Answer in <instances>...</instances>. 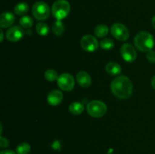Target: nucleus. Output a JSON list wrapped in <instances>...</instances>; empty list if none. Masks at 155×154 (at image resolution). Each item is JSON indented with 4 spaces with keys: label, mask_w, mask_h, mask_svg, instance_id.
Here are the masks:
<instances>
[{
    "label": "nucleus",
    "mask_w": 155,
    "mask_h": 154,
    "mask_svg": "<svg viewBox=\"0 0 155 154\" xmlns=\"http://www.w3.org/2000/svg\"><path fill=\"white\" fill-rule=\"evenodd\" d=\"M110 89L114 96L120 99H127L132 95L133 85L131 80L125 75H119L110 83Z\"/></svg>",
    "instance_id": "1"
},
{
    "label": "nucleus",
    "mask_w": 155,
    "mask_h": 154,
    "mask_svg": "<svg viewBox=\"0 0 155 154\" xmlns=\"http://www.w3.org/2000/svg\"><path fill=\"white\" fill-rule=\"evenodd\" d=\"M134 45L135 47H136V48L139 51L142 52H148L154 47V37L148 32L141 31L135 36Z\"/></svg>",
    "instance_id": "2"
},
{
    "label": "nucleus",
    "mask_w": 155,
    "mask_h": 154,
    "mask_svg": "<svg viewBox=\"0 0 155 154\" xmlns=\"http://www.w3.org/2000/svg\"><path fill=\"white\" fill-rule=\"evenodd\" d=\"M70 11H71V5L67 0H58L54 2L51 7L52 15L58 21L64 19L69 14Z\"/></svg>",
    "instance_id": "3"
},
{
    "label": "nucleus",
    "mask_w": 155,
    "mask_h": 154,
    "mask_svg": "<svg viewBox=\"0 0 155 154\" xmlns=\"http://www.w3.org/2000/svg\"><path fill=\"white\" fill-rule=\"evenodd\" d=\"M89 116L94 118H101L107 113V106L101 101H92L87 104L86 107Z\"/></svg>",
    "instance_id": "4"
},
{
    "label": "nucleus",
    "mask_w": 155,
    "mask_h": 154,
    "mask_svg": "<svg viewBox=\"0 0 155 154\" xmlns=\"http://www.w3.org/2000/svg\"><path fill=\"white\" fill-rule=\"evenodd\" d=\"M32 13L34 18L39 21H45L50 15V8L44 2H37L34 3L32 8Z\"/></svg>",
    "instance_id": "5"
},
{
    "label": "nucleus",
    "mask_w": 155,
    "mask_h": 154,
    "mask_svg": "<svg viewBox=\"0 0 155 154\" xmlns=\"http://www.w3.org/2000/svg\"><path fill=\"white\" fill-rule=\"evenodd\" d=\"M110 33L115 39L121 42L127 41L130 37V32L127 27L120 23L113 24L110 28Z\"/></svg>",
    "instance_id": "6"
},
{
    "label": "nucleus",
    "mask_w": 155,
    "mask_h": 154,
    "mask_svg": "<svg viewBox=\"0 0 155 154\" xmlns=\"http://www.w3.org/2000/svg\"><path fill=\"white\" fill-rule=\"evenodd\" d=\"M58 85L61 90L65 91H71L75 85V80L73 75L69 73H62L58 79Z\"/></svg>",
    "instance_id": "7"
},
{
    "label": "nucleus",
    "mask_w": 155,
    "mask_h": 154,
    "mask_svg": "<svg viewBox=\"0 0 155 154\" xmlns=\"http://www.w3.org/2000/svg\"><path fill=\"white\" fill-rule=\"evenodd\" d=\"M80 45L84 51L88 52H93L98 48V42L96 38L91 35L84 36L80 40Z\"/></svg>",
    "instance_id": "8"
},
{
    "label": "nucleus",
    "mask_w": 155,
    "mask_h": 154,
    "mask_svg": "<svg viewBox=\"0 0 155 154\" xmlns=\"http://www.w3.org/2000/svg\"><path fill=\"white\" fill-rule=\"evenodd\" d=\"M120 54L125 61L132 63L135 61L137 57V52L134 47L130 43H126L120 48Z\"/></svg>",
    "instance_id": "9"
},
{
    "label": "nucleus",
    "mask_w": 155,
    "mask_h": 154,
    "mask_svg": "<svg viewBox=\"0 0 155 154\" xmlns=\"http://www.w3.org/2000/svg\"><path fill=\"white\" fill-rule=\"evenodd\" d=\"M24 35L22 27L19 26H14L10 27L6 32V38L11 42H16L21 40Z\"/></svg>",
    "instance_id": "10"
},
{
    "label": "nucleus",
    "mask_w": 155,
    "mask_h": 154,
    "mask_svg": "<svg viewBox=\"0 0 155 154\" xmlns=\"http://www.w3.org/2000/svg\"><path fill=\"white\" fill-rule=\"evenodd\" d=\"M62 101H63V94L59 90L51 91L47 96V101L48 104L53 107L59 105Z\"/></svg>",
    "instance_id": "11"
},
{
    "label": "nucleus",
    "mask_w": 155,
    "mask_h": 154,
    "mask_svg": "<svg viewBox=\"0 0 155 154\" xmlns=\"http://www.w3.org/2000/svg\"><path fill=\"white\" fill-rule=\"evenodd\" d=\"M77 81L81 87L89 88L92 84V79L90 75L86 71H80L77 74Z\"/></svg>",
    "instance_id": "12"
},
{
    "label": "nucleus",
    "mask_w": 155,
    "mask_h": 154,
    "mask_svg": "<svg viewBox=\"0 0 155 154\" xmlns=\"http://www.w3.org/2000/svg\"><path fill=\"white\" fill-rule=\"evenodd\" d=\"M15 15L12 12H3L0 15V27L2 28H7L11 27L15 23Z\"/></svg>",
    "instance_id": "13"
},
{
    "label": "nucleus",
    "mask_w": 155,
    "mask_h": 154,
    "mask_svg": "<svg viewBox=\"0 0 155 154\" xmlns=\"http://www.w3.org/2000/svg\"><path fill=\"white\" fill-rule=\"evenodd\" d=\"M106 72L110 75H119L121 72L122 68L120 66V64L116 62H110L106 65Z\"/></svg>",
    "instance_id": "14"
},
{
    "label": "nucleus",
    "mask_w": 155,
    "mask_h": 154,
    "mask_svg": "<svg viewBox=\"0 0 155 154\" xmlns=\"http://www.w3.org/2000/svg\"><path fill=\"white\" fill-rule=\"evenodd\" d=\"M84 105L82 103L78 101H74L71 103L69 107V110L72 114L74 115H80L84 110Z\"/></svg>",
    "instance_id": "15"
},
{
    "label": "nucleus",
    "mask_w": 155,
    "mask_h": 154,
    "mask_svg": "<svg viewBox=\"0 0 155 154\" xmlns=\"http://www.w3.org/2000/svg\"><path fill=\"white\" fill-rule=\"evenodd\" d=\"M109 32L108 27H107L104 24H100V25H98L95 28V30H94V33H95V35L97 36V37L102 38L104 37L107 35Z\"/></svg>",
    "instance_id": "16"
},
{
    "label": "nucleus",
    "mask_w": 155,
    "mask_h": 154,
    "mask_svg": "<svg viewBox=\"0 0 155 154\" xmlns=\"http://www.w3.org/2000/svg\"><path fill=\"white\" fill-rule=\"evenodd\" d=\"M29 10V5L26 2H20L15 5L14 11L17 15H24Z\"/></svg>",
    "instance_id": "17"
},
{
    "label": "nucleus",
    "mask_w": 155,
    "mask_h": 154,
    "mask_svg": "<svg viewBox=\"0 0 155 154\" xmlns=\"http://www.w3.org/2000/svg\"><path fill=\"white\" fill-rule=\"evenodd\" d=\"M52 31L54 33V35L58 36H60L63 35L64 32V25L61 21H56L52 25Z\"/></svg>",
    "instance_id": "18"
},
{
    "label": "nucleus",
    "mask_w": 155,
    "mask_h": 154,
    "mask_svg": "<svg viewBox=\"0 0 155 154\" xmlns=\"http://www.w3.org/2000/svg\"><path fill=\"white\" fill-rule=\"evenodd\" d=\"M36 33L41 36H45L48 35V32H49V28L48 26L46 24L42 22H39L36 24Z\"/></svg>",
    "instance_id": "19"
},
{
    "label": "nucleus",
    "mask_w": 155,
    "mask_h": 154,
    "mask_svg": "<svg viewBox=\"0 0 155 154\" xmlns=\"http://www.w3.org/2000/svg\"><path fill=\"white\" fill-rule=\"evenodd\" d=\"M19 21L21 27L25 29L30 28L33 24V20L32 19L31 17L28 16V15H24L23 17H21Z\"/></svg>",
    "instance_id": "20"
},
{
    "label": "nucleus",
    "mask_w": 155,
    "mask_h": 154,
    "mask_svg": "<svg viewBox=\"0 0 155 154\" xmlns=\"http://www.w3.org/2000/svg\"><path fill=\"white\" fill-rule=\"evenodd\" d=\"M31 150V146L27 143H21L16 147L17 154H28Z\"/></svg>",
    "instance_id": "21"
},
{
    "label": "nucleus",
    "mask_w": 155,
    "mask_h": 154,
    "mask_svg": "<svg viewBox=\"0 0 155 154\" xmlns=\"http://www.w3.org/2000/svg\"><path fill=\"white\" fill-rule=\"evenodd\" d=\"M114 46V42L111 39H104L100 42V47L104 50H110Z\"/></svg>",
    "instance_id": "22"
},
{
    "label": "nucleus",
    "mask_w": 155,
    "mask_h": 154,
    "mask_svg": "<svg viewBox=\"0 0 155 154\" xmlns=\"http://www.w3.org/2000/svg\"><path fill=\"white\" fill-rule=\"evenodd\" d=\"M59 75H58V72L54 69H47L45 72V78L49 82H54L58 80Z\"/></svg>",
    "instance_id": "23"
},
{
    "label": "nucleus",
    "mask_w": 155,
    "mask_h": 154,
    "mask_svg": "<svg viewBox=\"0 0 155 154\" xmlns=\"http://www.w3.org/2000/svg\"><path fill=\"white\" fill-rule=\"evenodd\" d=\"M146 57L147 60L149 62H151V63H155V51H152V50L148 51V53L146 54Z\"/></svg>",
    "instance_id": "24"
},
{
    "label": "nucleus",
    "mask_w": 155,
    "mask_h": 154,
    "mask_svg": "<svg viewBox=\"0 0 155 154\" xmlns=\"http://www.w3.org/2000/svg\"><path fill=\"white\" fill-rule=\"evenodd\" d=\"M9 145V141L6 137H1L0 138V146L2 148H6L8 147Z\"/></svg>",
    "instance_id": "25"
},
{
    "label": "nucleus",
    "mask_w": 155,
    "mask_h": 154,
    "mask_svg": "<svg viewBox=\"0 0 155 154\" xmlns=\"http://www.w3.org/2000/svg\"><path fill=\"white\" fill-rule=\"evenodd\" d=\"M0 154H17L16 152H14L12 149H5V150H2Z\"/></svg>",
    "instance_id": "26"
},
{
    "label": "nucleus",
    "mask_w": 155,
    "mask_h": 154,
    "mask_svg": "<svg viewBox=\"0 0 155 154\" xmlns=\"http://www.w3.org/2000/svg\"><path fill=\"white\" fill-rule=\"evenodd\" d=\"M151 86H152L153 88L155 90V75L153 76L152 79H151Z\"/></svg>",
    "instance_id": "27"
},
{
    "label": "nucleus",
    "mask_w": 155,
    "mask_h": 154,
    "mask_svg": "<svg viewBox=\"0 0 155 154\" xmlns=\"http://www.w3.org/2000/svg\"><path fill=\"white\" fill-rule=\"evenodd\" d=\"M151 23H152L153 27H154V28L155 29V16L152 18V21H151Z\"/></svg>",
    "instance_id": "28"
},
{
    "label": "nucleus",
    "mask_w": 155,
    "mask_h": 154,
    "mask_svg": "<svg viewBox=\"0 0 155 154\" xmlns=\"http://www.w3.org/2000/svg\"><path fill=\"white\" fill-rule=\"evenodd\" d=\"M3 37H4V34H3L2 30H1V42H3Z\"/></svg>",
    "instance_id": "29"
}]
</instances>
